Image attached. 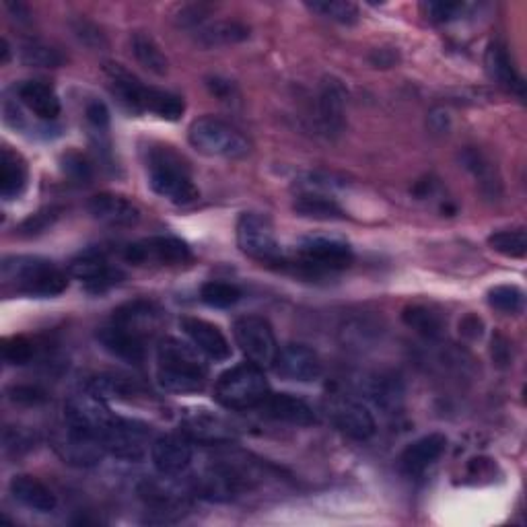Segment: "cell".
<instances>
[{
  "instance_id": "33",
  "label": "cell",
  "mask_w": 527,
  "mask_h": 527,
  "mask_svg": "<svg viewBox=\"0 0 527 527\" xmlns=\"http://www.w3.org/2000/svg\"><path fill=\"white\" fill-rule=\"evenodd\" d=\"M464 167L474 175L480 184V190L488 196V198H497L501 194V178L497 175L495 165L486 159L484 153H480L474 147H468L462 155H460Z\"/></svg>"
},
{
  "instance_id": "13",
  "label": "cell",
  "mask_w": 527,
  "mask_h": 527,
  "mask_svg": "<svg viewBox=\"0 0 527 527\" xmlns=\"http://www.w3.org/2000/svg\"><path fill=\"white\" fill-rule=\"evenodd\" d=\"M328 416L332 420V425L348 439L369 441L377 431L375 416L363 402L355 398L348 396L332 398L328 404Z\"/></svg>"
},
{
  "instance_id": "4",
  "label": "cell",
  "mask_w": 527,
  "mask_h": 527,
  "mask_svg": "<svg viewBox=\"0 0 527 527\" xmlns=\"http://www.w3.org/2000/svg\"><path fill=\"white\" fill-rule=\"evenodd\" d=\"M147 175L151 190L175 206H190L200 198L188 163L171 147H151L147 151Z\"/></svg>"
},
{
  "instance_id": "1",
  "label": "cell",
  "mask_w": 527,
  "mask_h": 527,
  "mask_svg": "<svg viewBox=\"0 0 527 527\" xmlns=\"http://www.w3.org/2000/svg\"><path fill=\"white\" fill-rule=\"evenodd\" d=\"M208 367L194 344L163 338L157 346V381L161 390L178 396L200 394L206 388Z\"/></svg>"
},
{
  "instance_id": "19",
  "label": "cell",
  "mask_w": 527,
  "mask_h": 527,
  "mask_svg": "<svg viewBox=\"0 0 527 527\" xmlns=\"http://www.w3.org/2000/svg\"><path fill=\"white\" fill-rule=\"evenodd\" d=\"M180 326L184 334L190 338V342L206 359L215 361V363H225L231 359V353H233L231 344L219 326L210 324L206 320H200V318H192V315L182 318Z\"/></svg>"
},
{
  "instance_id": "15",
  "label": "cell",
  "mask_w": 527,
  "mask_h": 527,
  "mask_svg": "<svg viewBox=\"0 0 527 527\" xmlns=\"http://www.w3.org/2000/svg\"><path fill=\"white\" fill-rule=\"evenodd\" d=\"M276 373L289 381L297 383H311L322 377L324 365L313 348L305 344H287L278 348V355L274 359Z\"/></svg>"
},
{
  "instance_id": "5",
  "label": "cell",
  "mask_w": 527,
  "mask_h": 527,
  "mask_svg": "<svg viewBox=\"0 0 527 527\" xmlns=\"http://www.w3.org/2000/svg\"><path fill=\"white\" fill-rule=\"evenodd\" d=\"M188 143L200 155L231 161L245 159L252 151L248 138L235 126L215 116H202L194 120L188 130Z\"/></svg>"
},
{
  "instance_id": "47",
  "label": "cell",
  "mask_w": 527,
  "mask_h": 527,
  "mask_svg": "<svg viewBox=\"0 0 527 527\" xmlns=\"http://www.w3.org/2000/svg\"><path fill=\"white\" fill-rule=\"evenodd\" d=\"M206 87H208V91L210 93H213L219 101H223V103H233V101H237L239 99V91H237V87H235V83L233 81H229V79H223V77H210V79H206Z\"/></svg>"
},
{
  "instance_id": "44",
  "label": "cell",
  "mask_w": 527,
  "mask_h": 527,
  "mask_svg": "<svg viewBox=\"0 0 527 527\" xmlns=\"http://www.w3.org/2000/svg\"><path fill=\"white\" fill-rule=\"evenodd\" d=\"M62 171L68 180H73L75 184H89L93 178V167L91 163L81 155L70 151L62 157Z\"/></svg>"
},
{
  "instance_id": "8",
  "label": "cell",
  "mask_w": 527,
  "mask_h": 527,
  "mask_svg": "<svg viewBox=\"0 0 527 527\" xmlns=\"http://www.w3.org/2000/svg\"><path fill=\"white\" fill-rule=\"evenodd\" d=\"M233 336L248 363H254L260 369L274 365L278 344L268 320L260 315H243L233 324Z\"/></svg>"
},
{
  "instance_id": "24",
  "label": "cell",
  "mask_w": 527,
  "mask_h": 527,
  "mask_svg": "<svg viewBox=\"0 0 527 527\" xmlns=\"http://www.w3.org/2000/svg\"><path fill=\"white\" fill-rule=\"evenodd\" d=\"M447 451V437L441 433H431L410 443L400 455V470L406 476L425 474L431 466H435L441 455Z\"/></svg>"
},
{
  "instance_id": "14",
  "label": "cell",
  "mask_w": 527,
  "mask_h": 527,
  "mask_svg": "<svg viewBox=\"0 0 527 527\" xmlns=\"http://www.w3.org/2000/svg\"><path fill=\"white\" fill-rule=\"evenodd\" d=\"M114 412L101 400L95 396L91 390H83L79 394H73L66 404H64V420L70 425H75L79 429H85L101 439L103 431L110 427L114 420ZM103 443V441H101Z\"/></svg>"
},
{
  "instance_id": "18",
  "label": "cell",
  "mask_w": 527,
  "mask_h": 527,
  "mask_svg": "<svg viewBox=\"0 0 527 527\" xmlns=\"http://www.w3.org/2000/svg\"><path fill=\"white\" fill-rule=\"evenodd\" d=\"M97 342L105 353L130 365H140L147 357V338L116 322L97 330Z\"/></svg>"
},
{
  "instance_id": "48",
  "label": "cell",
  "mask_w": 527,
  "mask_h": 527,
  "mask_svg": "<svg viewBox=\"0 0 527 527\" xmlns=\"http://www.w3.org/2000/svg\"><path fill=\"white\" fill-rule=\"evenodd\" d=\"M85 116H87V122L97 130V132H105L110 126V110L108 105H105L103 101L95 99V101H89L87 103V110H85Z\"/></svg>"
},
{
  "instance_id": "23",
  "label": "cell",
  "mask_w": 527,
  "mask_h": 527,
  "mask_svg": "<svg viewBox=\"0 0 527 527\" xmlns=\"http://www.w3.org/2000/svg\"><path fill=\"white\" fill-rule=\"evenodd\" d=\"M182 433L190 441L202 445H225L235 437V431L227 420L208 410H194L186 414L182 420Z\"/></svg>"
},
{
  "instance_id": "45",
  "label": "cell",
  "mask_w": 527,
  "mask_h": 527,
  "mask_svg": "<svg viewBox=\"0 0 527 527\" xmlns=\"http://www.w3.org/2000/svg\"><path fill=\"white\" fill-rule=\"evenodd\" d=\"M423 11H425L427 19H431L435 23H449L464 13V5H460V3H425Z\"/></svg>"
},
{
  "instance_id": "46",
  "label": "cell",
  "mask_w": 527,
  "mask_h": 527,
  "mask_svg": "<svg viewBox=\"0 0 527 527\" xmlns=\"http://www.w3.org/2000/svg\"><path fill=\"white\" fill-rule=\"evenodd\" d=\"M9 398L21 406H38L48 400L46 392L40 390L38 385H13L9 390Z\"/></svg>"
},
{
  "instance_id": "6",
  "label": "cell",
  "mask_w": 527,
  "mask_h": 527,
  "mask_svg": "<svg viewBox=\"0 0 527 527\" xmlns=\"http://www.w3.org/2000/svg\"><path fill=\"white\" fill-rule=\"evenodd\" d=\"M264 371L254 363H243L225 371L215 383V400L227 410H252L268 396Z\"/></svg>"
},
{
  "instance_id": "39",
  "label": "cell",
  "mask_w": 527,
  "mask_h": 527,
  "mask_svg": "<svg viewBox=\"0 0 527 527\" xmlns=\"http://www.w3.org/2000/svg\"><path fill=\"white\" fill-rule=\"evenodd\" d=\"M488 305L505 315H519L525 309V293L515 285H499L488 291Z\"/></svg>"
},
{
  "instance_id": "25",
  "label": "cell",
  "mask_w": 527,
  "mask_h": 527,
  "mask_svg": "<svg viewBox=\"0 0 527 527\" xmlns=\"http://www.w3.org/2000/svg\"><path fill=\"white\" fill-rule=\"evenodd\" d=\"M17 97L38 120L54 122L60 116V99L54 87L44 81H23L17 87Z\"/></svg>"
},
{
  "instance_id": "50",
  "label": "cell",
  "mask_w": 527,
  "mask_h": 527,
  "mask_svg": "<svg viewBox=\"0 0 527 527\" xmlns=\"http://www.w3.org/2000/svg\"><path fill=\"white\" fill-rule=\"evenodd\" d=\"M75 33H77V38L87 46H103L105 44L101 31L83 19L75 25Z\"/></svg>"
},
{
  "instance_id": "7",
  "label": "cell",
  "mask_w": 527,
  "mask_h": 527,
  "mask_svg": "<svg viewBox=\"0 0 527 527\" xmlns=\"http://www.w3.org/2000/svg\"><path fill=\"white\" fill-rule=\"evenodd\" d=\"M239 250L262 264H285L283 248L274 235L272 223L258 213H243L237 221Z\"/></svg>"
},
{
  "instance_id": "32",
  "label": "cell",
  "mask_w": 527,
  "mask_h": 527,
  "mask_svg": "<svg viewBox=\"0 0 527 527\" xmlns=\"http://www.w3.org/2000/svg\"><path fill=\"white\" fill-rule=\"evenodd\" d=\"M130 48L136 62L145 70H149V73L157 77H165L169 73V60L149 33L134 31L130 35Z\"/></svg>"
},
{
  "instance_id": "22",
  "label": "cell",
  "mask_w": 527,
  "mask_h": 527,
  "mask_svg": "<svg viewBox=\"0 0 527 527\" xmlns=\"http://www.w3.org/2000/svg\"><path fill=\"white\" fill-rule=\"evenodd\" d=\"M262 416L276 420V423H287V425H295V427H311L318 423V416H315L313 408L293 396V394H270L260 402V406L256 408Z\"/></svg>"
},
{
  "instance_id": "16",
  "label": "cell",
  "mask_w": 527,
  "mask_h": 527,
  "mask_svg": "<svg viewBox=\"0 0 527 527\" xmlns=\"http://www.w3.org/2000/svg\"><path fill=\"white\" fill-rule=\"evenodd\" d=\"M194 458L192 441L182 435H163L151 443V462L163 478L182 476Z\"/></svg>"
},
{
  "instance_id": "10",
  "label": "cell",
  "mask_w": 527,
  "mask_h": 527,
  "mask_svg": "<svg viewBox=\"0 0 527 527\" xmlns=\"http://www.w3.org/2000/svg\"><path fill=\"white\" fill-rule=\"evenodd\" d=\"M353 248L338 237L311 235L297 248V264L307 272H336L353 264Z\"/></svg>"
},
{
  "instance_id": "42",
  "label": "cell",
  "mask_w": 527,
  "mask_h": 527,
  "mask_svg": "<svg viewBox=\"0 0 527 527\" xmlns=\"http://www.w3.org/2000/svg\"><path fill=\"white\" fill-rule=\"evenodd\" d=\"M60 217V210L50 206V208H42L38 210V213L31 215L29 219H25L19 229H17V235L21 237H35V235H42L46 233Z\"/></svg>"
},
{
  "instance_id": "11",
  "label": "cell",
  "mask_w": 527,
  "mask_h": 527,
  "mask_svg": "<svg viewBox=\"0 0 527 527\" xmlns=\"http://www.w3.org/2000/svg\"><path fill=\"white\" fill-rule=\"evenodd\" d=\"M124 260L136 266L159 264V266H182L192 260L188 243L171 235H155L130 243L124 250Z\"/></svg>"
},
{
  "instance_id": "17",
  "label": "cell",
  "mask_w": 527,
  "mask_h": 527,
  "mask_svg": "<svg viewBox=\"0 0 527 527\" xmlns=\"http://www.w3.org/2000/svg\"><path fill=\"white\" fill-rule=\"evenodd\" d=\"M68 274L75 276L77 280L93 291V293H103L116 285H120L126 278L120 268H114L108 264L99 252H85L79 258L68 264Z\"/></svg>"
},
{
  "instance_id": "28",
  "label": "cell",
  "mask_w": 527,
  "mask_h": 527,
  "mask_svg": "<svg viewBox=\"0 0 527 527\" xmlns=\"http://www.w3.org/2000/svg\"><path fill=\"white\" fill-rule=\"evenodd\" d=\"M484 64H486L488 77L493 79L499 87H503L505 91L523 95V81L517 75V70L513 66V60H511L505 44H501V42L490 44L486 50V56H484Z\"/></svg>"
},
{
  "instance_id": "27",
  "label": "cell",
  "mask_w": 527,
  "mask_h": 527,
  "mask_svg": "<svg viewBox=\"0 0 527 527\" xmlns=\"http://www.w3.org/2000/svg\"><path fill=\"white\" fill-rule=\"evenodd\" d=\"M161 313L163 311L159 309L157 303L147 301V299H136V301H130L118 307L112 315V322L122 324L147 338L157 328L161 320Z\"/></svg>"
},
{
  "instance_id": "36",
  "label": "cell",
  "mask_w": 527,
  "mask_h": 527,
  "mask_svg": "<svg viewBox=\"0 0 527 527\" xmlns=\"http://www.w3.org/2000/svg\"><path fill=\"white\" fill-rule=\"evenodd\" d=\"M371 398L385 412L398 410L404 400L402 381L394 375H379L371 385Z\"/></svg>"
},
{
  "instance_id": "9",
  "label": "cell",
  "mask_w": 527,
  "mask_h": 527,
  "mask_svg": "<svg viewBox=\"0 0 527 527\" xmlns=\"http://www.w3.org/2000/svg\"><path fill=\"white\" fill-rule=\"evenodd\" d=\"M52 445L60 460L75 468H93L101 464L105 453H108L97 435L70 425L66 420L52 433Z\"/></svg>"
},
{
  "instance_id": "52",
  "label": "cell",
  "mask_w": 527,
  "mask_h": 527,
  "mask_svg": "<svg viewBox=\"0 0 527 527\" xmlns=\"http://www.w3.org/2000/svg\"><path fill=\"white\" fill-rule=\"evenodd\" d=\"M482 330H484V324H482V320L478 318V315H468V318H464L462 324H460V332L466 338H470V340L480 338L482 336Z\"/></svg>"
},
{
  "instance_id": "35",
  "label": "cell",
  "mask_w": 527,
  "mask_h": 527,
  "mask_svg": "<svg viewBox=\"0 0 527 527\" xmlns=\"http://www.w3.org/2000/svg\"><path fill=\"white\" fill-rule=\"evenodd\" d=\"M87 390H91L101 400H128L136 396V385L120 375H97L87 383Z\"/></svg>"
},
{
  "instance_id": "12",
  "label": "cell",
  "mask_w": 527,
  "mask_h": 527,
  "mask_svg": "<svg viewBox=\"0 0 527 527\" xmlns=\"http://www.w3.org/2000/svg\"><path fill=\"white\" fill-rule=\"evenodd\" d=\"M149 437L151 431L147 425L138 423V420L114 416L110 427L103 431L101 441L105 445V451L116 455L118 460L138 462L149 451Z\"/></svg>"
},
{
  "instance_id": "49",
  "label": "cell",
  "mask_w": 527,
  "mask_h": 527,
  "mask_svg": "<svg viewBox=\"0 0 527 527\" xmlns=\"http://www.w3.org/2000/svg\"><path fill=\"white\" fill-rule=\"evenodd\" d=\"M31 445H33V437L25 429L17 427V429H7L5 431V447H7V451L15 449L19 453V451L31 449Z\"/></svg>"
},
{
  "instance_id": "21",
  "label": "cell",
  "mask_w": 527,
  "mask_h": 527,
  "mask_svg": "<svg viewBox=\"0 0 527 527\" xmlns=\"http://www.w3.org/2000/svg\"><path fill=\"white\" fill-rule=\"evenodd\" d=\"M318 122L328 138H338L346 128V89L338 79H324L318 97Z\"/></svg>"
},
{
  "instance_id": "38",
  "label": "cell",
  "mask_w": 527,
  "mask_h": 527,
  "mask_svg": "<svg viewBox=\"0 0 527 527\" xmlns=\"http://www.w3.org/2000/svg\"><path fill=\"white\" fill-rule=\"evenodd\" d=\"M490 250H495L497 254L505 258H525L527 254V235L523 229H505L497 231L488 237Z\"/></svg>"
},
{
  "instance_id": "53",
  "label": "cell",
  "mask_w": 527,
  "mask_h": 527,
  "mask_svg": "<svg viewBox=\"0 0 527 527\" xmlns=\"http://www.w3.org/2000/svg\"><path fill=\"white\" fill-rule=\"evenodd\" d=\"M371 60H373V64H377V66H392V64L396 62V54L390 52V50H377L375 56H373Z\"/></svg>"
},
{
  "instance_id": "29",
  "label": "cell",
  "mask_w": 527,
  "mask_h": 527,
  "mask_svg": "<svg viewBox=\"0 0 527 527\" xmlns=\"http://www.w3.org/2000/svg\"><path fill=\"white\" fill-rule=\"evenodd\" d=\"M196 42L204 48H219L239 44L250 38V27L239 21H204L196 29Z\"/></svg>"
},
{
  "instance_id": "40",
  "label": "cell",
  "mask_w": 527,
  "mask_h": 527,
  "mask_svg": "<svg viewBox=\"0 0 527 527\" xmlns=\"http://www.w3.org/2000/svg\"><path fill=\"white\" fill-rule=\"evenodd\" d=\"M200 299L208 307L227 309V307H233L241 299V291L231 283H223V280H210V283L202 285Z\"/></svg>"
},
{
  "instance_id": "41",
  "label": "cell",
  "mask_w": 527,
  "mask_h": 527,
  "mask_svg": "<svg viewBox=\"0 0 527 527\" xmlns=\"http://www.w3.org/2000/svg\"><path fill=\"white\" fill-rule=\"evenodd\" d=\"M307 7L313 13L342 25H355L359 21V7L353 3H344V0H322V3H309Z\"/></svg>"
},
{
  "instance_id": "54",
  "label": "cell",
  "mask_w": 527,
  "mask_h": 527,
  "mask_svg": "<svg viewBox=\"0 0 527 527\" xmlns=\"http://www.w3.org/2000/svg\"><path fill=\"white\" fill-rule=\"evenodd\" d=\"M11 60V46L7 40H3V64H7Z\"/></svg>"
},
{
  "instance_id": "43",
  "label": "cell",
  "mask_w": 527,
  "mask_h": 527,
  "mask_svg": "<svg viewBox=\"0 0 527 527\" xmlns=\"http://www.w3.org/2000/svg\"><path fill=\"white\" fill-rule=\"evenodd\" d=\"M33 355H35V346L25 336L7 338L3 344V357L9 365H15V367L27 365V363H31Z\"/></svg>"
},
{
  "instance_id": "26",
  "label": "cell",
  "mask_w": 527,
  "mask_h": 527,
  "mask_svg": "<svg viewBox=\"0 0 527 527\" xmlns=\"http://www.w3.org/2000/svg\"><path fill=\"white\" fill-rule=\"evenodd\" d=\"M9 490L17 503H21L23 507L31 511L52 513L58 507V499L52 490L33 476H27V474L13 476L9 482Z\"/></svg>"
},
{
  "instance_id": "20",
  "label": "cell",
  "mask_w": 527,
  "mask_h": 527,
  "mask_svg": "<svg viewBox=\"0 0 527 527\" xmlns=\"http://www.w3.org/2000/svg\"><path fill=\"white\" fill-rule=\"evenodd\" d=\"M89 215L108 227L128 229L140 223V208L126 196L120 194H97L89 200Z\"/></svg>"
},
{
  "instance_id": "30",
  "label": "cell",
  "mask_w": 527,
  "mask_h": 527,
  "mask_svg": "<svg viewBox=\"0 0 527 527\" xmlns=\"http://www.w3.org/2000/svg\"><path fill=\"white\" fill-rule=\"evenodd\" d=\"M293 210L299 217L313 221H342L346 217L342 206L326 192H299Z\"/></svg>"
},
{
  "instance_id": "31",
  "label": "cell",
  "mask_w": 527,
  "mask_h": 527,
  "mask_svg": "<svg viewBox=\"0 0 527 527\" xmlns=\"http://www.w3.org/2000/svg\"><path fill=\"white\" fill-rule=\"evenodd\" d=\"M27 178L29 171L25 159L5 147L3 153H0V194H3L5 200L19 198L27 186Z\"/></svg>"
},
{
  "instance_id": "34",
  "label": "cell",
  "mask_w": 527,
  "mask_h": 527,
  "mask_svg": "<svg viewBox=\"0 0 527 527\" xmlns=\"http://www.w3.org/2000/svg\"><path fill=\"white\" fill-rule=\"evenodd\" d=\"M402 322L416 334L429 340H437L445 332V318L427 305H408L402 311Z\"/></svg>"
},
{
  "instance_id": "2",
  "label": "cell",
  "mask_w": 527,
  "mask_h": 527,
  "mask_svg": "<svg viewBox=\"0 0 527 527\" xmlns=\"http://www.w3.org/2000/svg\"><path fill=\"white\" fill-rule=\"evenodd\" d=\"M0 276L7 293L31 299H52L68 289L66 270L38 256H7Z\"/></svg>"
},
{
  "instance_id": "3",
  "label": "cell",
  "mask_w": 527,
  "mask_h": 527,
  "mask_svg": "<svg viewBox=\"0 0 527 527\" xmlns=\"http://www.w3.org/2000/svg\"><path fill=\"white\" fill-rule=\"evenodd\" d=\"M105 75L110 79L114 95L126 105L128 110L136 114L149 112L163 120L175 122L186 112V103L180 95L145 85L122 64L108 62L105 64Z\"/></svg>"
},
{
  "instance_id": "51",
  "label": "cell",
  "mask_w": 527,
  "mask_h": 527,
  "mask_svg": "<svg viewBox=\"0 0 527 527\" xmlns=\"http://www.w3.org/2000/svg\"><path fill=\"white\" fill-rule=\"evenodd\" d=\"M493 359L497 365L505 367L511 363V346L503 336L493 338Z\"/></svg>"
},
{
  "instance_id": "37",
  "label": "cell",
  "mask_w": 527,
  "mask_h": 527,
  "mask_svg": "<svg viewBox=\"0 0 527 527\" xmlns=\"http://www.w3.org/2000/svg\"><path fill=\"white\" fill-rule=\"evenodd\" d=\"M19 58L25 66L33 68H58L64 64L62 52L40 40H27L19 50Z\"/></svg>"
}]
</instances>
